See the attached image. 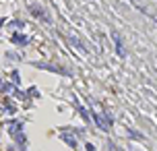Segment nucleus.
<instances>
[{
  "label": "nucleus",
  "instance_id": "1",
  "mask_svg": "<svg viewBox=\"0 0 157 151\" xmlns=\"http://www.w3.org/2000/svg\"><path fill=\"white\" fill-rule=\"evenodd\" d=\"M95 122H97V126L101 128V130H110V126H112V118L105 116V114H95Z\"/></svg>",
  "mask_w": 157,
  "mask_h": 151
},
{
  "label": "nucleus",
  "instance_id": "2",
  "mask_svg": "<svg viewBox=\"0 0 157 151\" xmlns=\"http://www.w3.org/2000/svg\"><path fill=\"white\" fill-rule=\"evenodd\" d=\"M29 11H31V15H33V17L42 19V21H45V23H50V17L44 12V8H42V6H35V4H31V6H29Z\"/></svg>",
  "mask_w": 157,
  "mask_h": 151
},
{
  "label": "nucleus",
  "instance_id": "3",
  "mask_svg": "<svg viewBox=\"0 0 157 151\" xmlns=\"http://www.w3.org/2000/svg\"><path fill=\"white\" fill-rule=\"evenodd\" d=\"M112 39H114V44H116V52H118V56L124 58V56H126V50H124V46H122L120 35H118V33H112Z\"/></svg>",
  "mask_w": 157,
  "mask_h": 151
},
{
  "label": "nucleus",
  "instance_id": "4",
  "mask_svg": "<svg viewBox=\"0 0 157 151\" xmlns=\"http://www.w3.org/2000/svg\"><path fill=\"white\" fill-rule=\"evenodd\" d=\"M12 42H15V44H27L29 39H27L25 35H19V33H15V35H12Z\"/></svg>",
  "mask_w": 157,
  "mask_h": 151
},
{
  "label": "nucleus",
  "instance_id": "5",
  "mask_svg": "<svg viewBox=\"0 0 157 151\" xmlns=\"http://www.w3.org/2000/svg\"><path fill=\"white\" fill-rule=\"evenodd\" d=\"M64 141H66V143H68V147H72V149L77 147V141L72 139V137H66V135H64Z\"/></svg>",
  "mask_w": 157,
  "mask_h": 151
},
{
  "label": "nucleus",
  "instance_id": "6",
  "mask_svg": "<svg viewBox=\"0 0 157 151\" xmlns=\"http://www.w3.org/2000/svg\"><path fill=\"white\" fill-rule=\"evenodd\" d=\"M8 89H11V85H8V83H2V81H0V91H8Z\"/></svg>",
  "mask_w": 157,
  "mask_h": 151
},
{
  "label": "nucleus",
  "instance_id": "7",
  "mask_svg": "<svg viewBox=\"0 0 157 151\" xmlns=\"http://www.w3.org/2000/svg\"><path fill=\"white\" fill-rule=\"evenodd\" d=\"M81 116L85 118V122H87V120H89V114H87V110H85V108H83V110H81Z\"/></svg>",
  "mask_w": 157,
  "mask_h": 151
}]
</instances>
